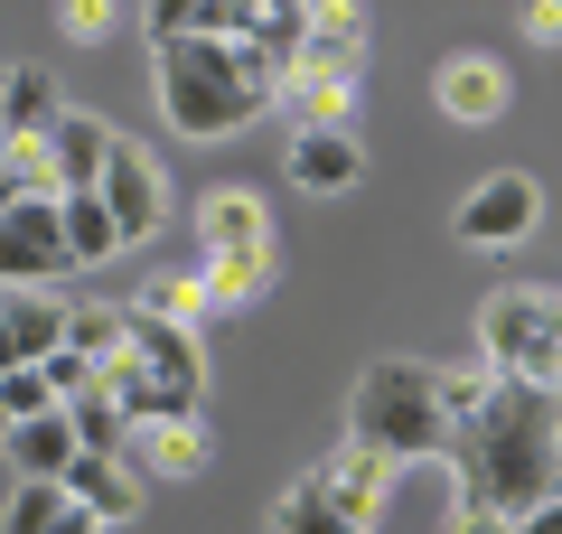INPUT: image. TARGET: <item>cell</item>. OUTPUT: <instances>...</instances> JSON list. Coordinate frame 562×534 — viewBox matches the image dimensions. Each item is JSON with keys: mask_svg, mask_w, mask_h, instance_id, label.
I'll return each mask as SVG.
<instances>
[{"mask_svg": "<svg viewBox=\"0 0 562 534\" xmlns=\"http://www.w3.org/2000/svg\"><path fill=\"white\" fill-rule=\"evenodd\" d=\"M441 413H450V515H535L543 497H562V413L543 385H516V376H487V366H460L441 376Z\"/></svg>", "mask_w": 562, "mask_h": 534, "instance_id": "6da1fadb", "label": "cell"}, {"mask_svg": "<svg viewBox=\"0 0 562 534\" xmlns=\"http://www.w3.org/2000/svg\"><path fill=\"white\" fill-rule=\"evenodd\" d=\"M150 94H160V122L179 141H235L244 122L272 113V76L225 38H169L150 57Z\"/></svg>", "mask_w": 562, "mask_h": 534, "instance_id": "7a4b0ae2", "label": "cell"}, {"mask_svg": "<svg viewBox=\"0 0 562 534\" xmlns=\"http://www.w3.org/2000/svg\"><path fill=\"white\" fill-rule=\"evenodd\" d=\"M347 450L384 459V469L441 459V450H450L441 366H422V356H366L357 385H347Z\"/></svg>", "mask_w": 562, "mask_h": 534, "instance_id": "3957f363", "label": "cell"}, {"mask_svg": "<svg viewBox=\"0 0 562 534\" xmlns=\"http://www.w3.org/2000/svg\"><path fill=\"white\" fill-rule=\"evenodd\" d=\"M272 207L262 188H206L198 198V281L206 310H254L272 291Z\"/></svg>", "mask_w": 562, "mask_h": 534, "instance_id": "277c9868", "label": "cell"}, {"mask_svg": "<svg viewBox=\"0 0 562 534\" xmlns=\"http://www.w3.org/2000/svg\"><path fill=\"white\" fill-rule=\"evenodd\" d=\"M479 366L487 376H516V385H543V366L562 356V291H497L479 310Z\"/></svg>", "mask_w": 562, "mask_h": 534, "instance_id": "5b68a950", "label": "cell"}, {"mask_svg": "<svg viewBox=\"0 0 562 534\" xmlns=\"http://www.w3.org/2000/svg\"><path fill=\"white\" fill-rule=\"evenodd\" d=\"M94 207L113 216L122 244H150V235L169 225V169L140 151V141L113 132V159H103V178H94Z\"/></svg>", "mask_w": 562, "mask_h": 534, "instance_id": "8992f818", "label": "cell"}, {"mask_svg": "<svg viewBox=\"0 0 562 534\" xmlns=\"http://www.w3.org/2000/svg\"><path fill=\"white\" fill-rule=\"evenodd\" d=\"M450 225H460V244H487V254H516V244L543 225V188H535L525 169H497V178H479V188L460 198V216H450Z\"/></svg>", "mask_w": 562, "mask_h": 534, "instance_id": "52a82bcc", "label": "cell"}, {"mask_svg": "<svg viewBox=\"0 0 562 534\" xmlns=\"http://www.w3.org/2000/svg\"><path fill=\"white\" fill-rule=\"evenodd\" d=\"M122 356H132L160 394L206 403V347H198V329H160V319H140L132 300H122Z\"/></svg>", "mask_w": 562, "mask_h": 534, "instance_id": "ba28073f", "label": "cell"}, {"mask_svg": "<svg viewBox=\"0 0 562 534\" xmlns=\"http://www.w3.org/2000/svg\"><path fill=\"white\" fill-rule=\"evenodd\" d=\"M431 103H441V122H460V132H487V122L516 103V76H506L487 47H450V57L431 66Z\"/></svg>", "mask_w": 562, "mask_h": 534, "instance_id": "9c48e42d", "label": "cell"}, {"mask_svg": "<svg viewBox=\"0 0 562 534\" xmlns=\"http://www.w3.org/2000/svg\"><path fill=\"white\" fill-rule=\"evenodd\" d=\"M57 272H66L57 198H20V207H0V291H47Z\"/></svg>", "mask_w": 562, "mask_h": 534, "instance_id": "30bf717a", "label": "cell"}, {"mask_svg": "<svg viewBox=\"0 0 562 534\" xmlns=\"http://www.w3.org/2000/svg\"><path fill=\"white\" fill-rule=\"evenodd\" d=\"M281 76H319V85H366V10L347 0H310V29H301V57Z\"/></svg>", "mask_w": 562, "mask_h": 534, "instance_id": "8fae6325", "label": "cell"}, {"mask_svg": "<svg viewBox=\"0 0 562 534\" xmlns=\"http://www.w3.org/2000/svg\"><path fill=\"white\" fill-rule=\"evenodd\" d=\"M103 159H113V122L66 103V113L47 122V178H57V198H94Z\"/></svg>", "mask_w": 562, "mask_h": 534, "instance_id": "7c38bea8", "label": "cell"}, {"mask_svg": "<svg viewBox=\"0 0 562 534\" xmlns=\"http://www.w3.org/2000/svg\"><path fill=\"white\" fill-rule=\"evenodd\" d=\"M66 347V300L57 291H0V376L10 366H47Z\"/></svg>", "mask_w": 562, "mask_h": 534, "instance_id": "4fadbf2b", "label": "cell"}, {"mask_svg": "<svg viewBox=\"0 0 562 534\" xmlns=\"http://www.w3.org/2000/svg\"><path fill=\"white\" fill-rule=\"evenodd\" d=\"M281 169H291L301 198H347V188L366 178V141H357V132H291Z\"/></svg>", "mask_w": 562, "mask_h": 534, "instance_id": "5bb4252c", "label": "cell"}, {"mask_svg": "<svg viewBox=\"0 0 562 534\" xmlns=\"http://www.w3.org/2000/svg\"><path fill=\"white\" fill-rule=\"evenodd\" d=\"M0 450H10V469H20L29 488H66V469L85 459L66 403H57V413H38V422H10V441H0Z\"/></svg>", "mask_w": 562, "mask_h": 534, "instance_id": "9a60e30c", "label": "cell"}, {"mask_svg": "<svg viewBox=\"0 0 562 534\" xmlns=\"http://www.w3.org/2000/svg\"><path fill=\"white\" fill-rule=\"evenodd\" d=\"M122 459L140 469V488H150V478H198L206 459H216V432H206V413L198 422H150V432H132Z\"/></svg>", "mask_w": 562, "mask_h": 534, "instance_id": "2e32d148", "label": "cell"}, {"mask_svg": "<svg viewBox=\"0 0 562 534\" xmlns=\"http://www.w3.org/2000/svg\"><path fill=\"white\" fill-rule=\"evenodd\" d=\"M140 497H150V488H140L132 459H76V469H66V507L94 515V525H132Z\"/></svg>", "mask_w": 562, "mask_h": 534, "instance_id": "e0dca14e", "label": "cell"}, {"mask_svg": "<svg viewBox=\"0 0 562 534\" xmlns=\"http://www.w3.org/2000/svg\"><path fill=\"white\" fill-rule=\"evenodd\" d=\"M310 478H319V488L338 497V515H347V525H375V515H384V488H394V469H384V459H366V450H347V441H338V450H328Z\"/></svg>", "mask_w": 562, "mask_h": 534, "instance_id": "ac0fdd59", "label": "cell"}, {"mask_svg": "<svg viewBox=\"0 0 562 534\" xmlns=\"http://www.w3.org/2000/svg\"><path fill=\"white\" fill-rule=\"evenodd\" d=\"M57 76L47 66H0V141H47V122H57Z\"/></svg>", "mask_w": 562, "mask_h": 534, "instance_id": "d6986e66", "label": "cell"}, {"mask_svg": "<svg viewBox=\"0 0 562 534\" xmlns=\"http://www.w3.org/2000/svg\"><path fill=\"white\" fill-rule=\"evenodd\" d=\"M262 534H366V525H347V515H338V497H328L319 478L301 469L291 488L272 497V515H262Z\"/></svg>", "mask_w": 562, "mask_h": 534, "instance_id": "ffe728a7", "label": "cell"}, {"mask_svg": "<svg viewBox=\"0 0 562 534\" xmlns=\"http://www.w3.org/2000/svg\"><path fill=\"white\" fill-rule=\"evenodd\" d=\"M66 356H76L85 376L122 366V310L113 300H66Z\"/></svg>", "mask_w": 562, "mask_h": 534, "instance_id": "44dd1931", "label": "cell"}, {"mask_svg": "<svg viewBox=\"0 0 562 534\" xmlns=\"http://www.w3.org/2000/svg\"><path fill=\"white\" fill-rule=\"evenodd\" d=\"M57 244H66V272H94V263H113V254H122L113 216H103L94 198H57Z\"/></svg>", "mask_w": 562, "mask_h": 534, "instance_id": "7402d4cb", "label": "cell"}, {"mask_svg": "<svg viewBox=\"0 0 562 534\" xmlns=\"http://www.w3.org/2000/svg\"><path fill=\"white\" fill-rule=\"evenodd\" d=\"M66 422H76V450H85V459H122V450H132V422L113 413L103 385H85V394L66 403Z\"/></svg>", "mask_w": 562, "mask_h": 534, "instance_id": "603a6c76", "label": "cell"}, {"mask_svg": "<svg viewBox=\"0 0 562 534\" xmlns=\"http://www.w3.org/2000/svg\"><path fill=\"white\" fill-rule=\"evenodd\" d=\"M132 310L160 319V329H198V319H206V281H198V272H160L150 291L132 300Z\"/></svg>", "mask_w": 562, "mask_h": 534, "instance_id": "cb8c5ba5", "label": "cell"}, {"mask_svg": "<svg viewBox=\"0 0 562 534\" xmlns=\"http://www.w3.org/2000/svg\"><path fill=\"white\" fill-rule=\"evenodd\" d=\"M57 515H66V488H29V478H20L10 507H0V534H47Z\"/></svg>", "mask_w": 562, "mask_h": 534, "instance_id": "d4e9b609", "label": "cell"}, {"mask_svg": "<svg viewBox=\"0 0 562 534\" xmlns=\"http://www.w3.org/2000/svg\"><path fill=\"white\" fill-rule=\"evenodd\" d=\"M57 29H66V38H113V29H122V10H113V0H66V10H57Z\"/></svg>", "mask_w": 562, "mask_h": 534, "instance_id": "484cf974", "label": "cell"}, {"mask_svg": "<svg viewBox=\"0 0 562 534\" xmlns=\"http://www.w3.org/2000/svg\"><path fill=\"white\" fill-rule=\"evenodd\" d=\"M525 38H535V47H562V0H535V10H525Z\"/></svg>", "mask_w": 562, "mask_h": 534, "instance_id": "4316f807", "label": "cell"}, {"mask_svg": "<svg viewBox=\"0 0 562 534\" xmlns=\"http://www.w3.org/2000/svg\"><path fill=\"white\" fill-rule=\"evenodd\" d=\"M506 534H562V497H543V507H535V515H516Z\"/></svg>", "mask_w": 562, "mask_h": 534, "instance_id": "83f0119b", "label": "cell"}, {"mask_svg": "<svg viewBox=\"0 0 562 534\" xmlns=\"http://www.w3.org/2000/svg\"><path fill=\"white\" fill-rule=\"evenodd\" d=\"M450 534H506L497 515H450Z\"/></svg>", "mask_w": 562, "mask_h": 534, "instance_id": "f1b7e54d", "label": "cell"}, {"mask_svg": "<svg viewBox=\"0 0 562 534\" xmlns=\"http://www.w3.org/2000/svg\"><path fill=\"white\" fill-rule=\"evenodd\" d=\"M47 534H103V525H94V515H76V507H66L57 525H47Z\"/></svg>", "mask_w": 562, "mask_h": 534, "instance_id": "f546056e", "label": "cell"}, {"mask_svg": "<svg viewBox=\"0 0 562 534\" xmlns=\"http://www.w3.org/2000/svg\"><path fill=\"white\" fill-rule=\"evenodd\" d=\"M543 394H553V413H562V356H553V366H543Z\"/></svg>", "mask_w": 562, "mask_h": 534, "instance_id": "4dcf8cb0", "label": "cell"}, {"mask_svg": "<svg viewBox=\"0 0 562 534\" xmlns=\"http://www.w3.org/2000/svg\"><path fill=\"white\" fill-rule=\"evenodd\" d=\"M0 441H10V413H0Z\"/></svg>", "mask_w": 562, "mask_h": 534, "instance_id": "1f68e13d", "label": "cell"}, {"mask_svg": "<svg viewBox=\"0 0 562 534\" xmlns=\"http://www.w3.org/2000/svg\"><path fill=\"white\" fill-rule=\"evenodd\" d=\"M0 207H10V188H0Z\"/></svg>", "mask_w": 562, "mask_h": 534, "instance_id": "d6a6232c", "label": "cell"}]
</instances>
